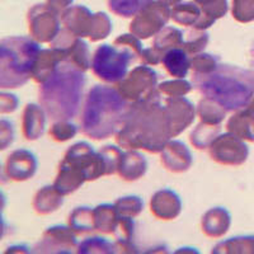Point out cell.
I'll return each instance as SVG.
<instances>
[{
	"mask_svg": "<svg viewBox=\"0 0 254 254\" xmlns=\"http://www.w3.org/2000/svg\"><path fill=\"white\" fill-rule=\"evenodd\" d=\"M156 81L158 75L147 65L137 66L120 83L119 90L126 99L133 102L144 101L153 98L156 93Z\"/></svg>",
	"mask_w": 254,
	"mask_h": 254,
	"instance_id": "cell-8",
	"label": "cell"
},
{
	"mask_svg": "<svg viewBox=\"0 0 254 254\" xmlns=\"http://www.w3.org/2000/svg\"><path fill=\"white\" fill-rule=\"evenodd\" d=\"M76 244L75 235L71 233V229L66 226H52L44 234V240L41 246V252L44 249H50L49 252H55L59 249V253H66L64 249H70Z\"/></svg>",
	"mask_w": 254,
	"mask_h": 254,
	"instance_id": "cell-17",
	"label": "cell"
},
{
	"mask_svg": "<svg viewBox=\"0 0 254 254\" xmlns=\"http://www.w3.org/2000/svg\"><path fill=\"white\" fill-rule=\"evenodd\" d=\"M6 174L14 181H26L37 171V159L31 151L20 149L9 155L6 160Z\"/></svg>",
	"mask_w": 254,
	"mask_h": 254,
	"instance_id": "cell-13",
	"label": "cell"
},
{
	"mask_svg": "<svg viewBox=\"0 0 254 254\" xmlns=\"http://www.w3.org/2000/svg\"><path fill=\"white\" fill-rule=\"evenodd\" d=\"M70 226L79 233L94 230V210L89 207L75 208L70 215Z\"/></svg>",
	"mask_w": 254,
	"mask_h": 254,
	"instance_id": "cell-27",
	"label": "cell"
},
{
	"mask_svg": "<svg viewBox=\"0 0 254 254\" xmlns=\"http://www.w3.org/2000/svg\"><path fill=\"white\" fill-rule=\"evenodd\" d=\"M63 60V54L54 47L49 50H41L37 61H36V66L33 70V74H32V78L35 79L37 83L42 84L52 72L55 71L59 63Z\"/></svg>",
	"mask_w": 254,
	"mask_h": 254,
	"instance_id": "cell-19",
	"label": "cell"
},
{
	"mask_svg": "<svg viewBox=\"0 0 254 254\" xmlns=\"http://www.w3.org/2000/svg\"><path fill=\"white\" fill-rule=\"evenodd\" d=\"M220 133V126L208 124H201L197 126L196 130L190 133V142L198 149H203L207 145H211V142L216 139Z\"/></svg>",
	"mask_w": 254,
	"mask_h": 254,
	"instance_id": "cell-30",
	"label": "cell"
},
{
	"mask_svg": "<svg viewBox=\"0 0 254 254\" xmlns=\"http://www.w3.org/2000/svg\"><path fill=\"white\" fill-rule=\"evenodd\" d=\"M151 0H108V6L121 17H132L140 13Z\"/></svg>",
	"mask_w": 254,
	"mask_h": 254,
	"instance_id": "cell-28",
	"label": "cell"
},
{
	"mask_svg": "<svg viewBox=\"0 0 254 254\" xmlns=\"http://www.w3.org/2000/svg\"><path fill=\"white\" fill-rule=\"evenodd\" d=\"M182 208V202L178 194L172 190H158L151 198V212L156 217L172 220L177 217Z\"/></svg>",
	"mask_w": 254,
	"mask_h": 254,
	"instance_id": "cell-15",
	"label": "cell"
},
{
	"mask_svg": "<svg viewBox=\"0 0 254 254\" xmlns=\"http://www.w3.org/2000/svg\"><path fill=\"white\" fill-rule=\"evenodd\" d=\"M63 205V194L55 187L47 186L40 190L35 197L36 211L38 214H50Z\"/></svg>",
	"mask_w": 254,
	"mask_h": 254,
	"instance_id": "cell-24",
	"label": "cell"
},
{
	"mask_svg": "<svg viewBox=\"0 0 254 254\" xmlns=\"http://www.w3.org/2000/svg\"><path fill=\"white\" fill-rule=\"evenodd\" d=\"M172 18L177 23H181L183 26H194L199 20L201 10L196 4H179L176 5L172 10Z\"/></svg>",
	"mask_w": 254,
	"mask_h": 254,
	"instance_id": "cell-29",
	"label": "cell"
},
{
	"mask_svg": "<svg viewBox=\"0 0 254 254\" xmlns=\"http://www.w3.org/2000/svg\"><path fill=\"white\" fill-rule=\"evenodd\" d=\"M41 12L32 9L29 13V29L33 37L40 42H51L60 32L58 14L49 6H40Z\"/></svg>",
	"mask_w": 254,
	"mask_h": 254,
	"instance_id": "cell-11",
	"label": "cell"
},
{
	"mask_svg": "<svg viewBox=\"0 0 254 254\" xmlns=\"http://www.w3.org/2000/svg\"><path fill=\"white\" fill-rule=\"evenodd\" d=\"M78 132L75 125L70 124L67 121H59L56 122L50 130V135L56 140V141H66L71 139Z\"/></svg>",
	"mask_w": 254,
	"mask_h": 254,
	"instance_id": "cell-38",
	"label": "cell"
},
{
	"mask_svg": "<svg viewBox=\"0 0 254 254\" xmlns=\"http://www.w3.org/2000/svg\"><path fill=\"white\" fill-rule=\"evenodd\" d=\"M0 85L18 88L28 81L41 52L40 45L28 37H9L1 41Z\"/></svg>",
	"mask_w": 254,
	"mask_h": 254,
	"instance_id": "cell-6",
	"label": "cell"
},
{
	"mask_svg": "<svg viewBox=\"0 0 254 254\" xmlns=\"http://www.w3.org/2000/svg\"><path fill=\"white\" fill-rule=\"evenodd\" d=\"M45 124L46 117L44 110L37 104H28L23 115V133L26 139L36 140L41 137L45 131Z\"/></svg>",
	"mask_w": 254,
	"mask_h": 254,
	"instance_id": "cell-21",
	"label": "cell"
},
{
	"mask_svg": "<svg viewBox=\"0 0 254 254\" xmlns=\"http://www.w3.org/2000/svg\"><path fill=\"white\" fill-rule=\"evenodd\" d=\"M171 14L168 5L163 4L162 1L159 3L151 1L142 9L140 14L131 23V32L137 38L142 40L149 38L164 28Z\"/></svg>",
	"mask_w": 254,
	"mask_h": 254,
	"instance_id": "cell-9",
	"label": "cell"
},
{
	"mask_svg": "<svg viewBox=\"0 0 254 254\" xmlns=\"http://www.w3.org/2000/svg\"><path fill=\"white\" fill-rule=\"evenodd\" d=\"M144 202L137 196H127L117 199L115 207L120 217H133L139 215L142 210Z\"/></svg>",
	"mask_w": 254,
	"mask_h": 254,
	"instance_id": "cell-32",
	"label": "cell"
},
{
	"mask_svg": "<svg viewBox=\"0 0 254 254\" xmlns=\"http://www.w3.org/2000/svg\"><path fill=\"white\" fill-rule=\"evenodd\" d=\"M137 52L127 45L120 47L102 45L97 49L92 60L95 75L107 83H121L127 76L130 64L135 61Z\"/></svg>",
	"mask_w": 254,
	"mask_h": 254,
	"instance_id": "cell-7",
	"label": "cell"
},
{
	"mask_svg": "<svg viewBox=\"0 0 254 254\" xmlns=\"http://www.w3.org/2000/svg\"><path fill=\"white\" fill-rule=\"evenodd\" d=\"M228 130L240 139L254 141V110L248 108L233 116L228 122Z\"/></svg>",
	"mask_w": 254,
	"mask_h": 254,
	"instance_id": "cell-23",
	"label": "cell"
},
{
	"mask_svg": "<svg viewBox=\"0 0 254 254\" xmlns=\"http://www.w3.org/2000/svg\"><path fill=\"white\" fill-rule=\"evenodd\" d=\"M147 163L144 155L137 151H126L122 154L119 163L120 176L126 181H136L142 177L146 172Z\"/></svg>",
	"mask_w": 254,
	"mask_h": 254,
	"instance_id": "cell-18",
	"label": "cell"
},
{
	"mask_svg": "<svg viewBox=\"0 0 254 254\" xmlns=\"http://www.w3.org/2000/svg\"><path fill=\"white\" fill-rule=\"evenodd\" d=\"M248 146L243 139L231 132L217 136L210 145V155L221 164H243L248 158Z\"/></svg>",
	"mask_w": 254,
	"mask_h": 254,
	"instance_id": "cell-10",
	"label": "cell"
},
{
	"mask_svg": "<svg viewBox=\"0 0 254 254\" xmlns=\"http://www.w3.org/2000/svg\"><path fill=\"white\" fill-rule=\"evenodd\" d=\"M251 248L254 252V237L231 238L226 242L219 243L212 253H238V249Z\"/></svg>",
	"mask_w": 254,
	"mask_h": 254,
	"instance_id": "cell-34",
	"label": "cell"
},
{
	"mask_svg": "<svg viewBox=\"0 0 254 254\" xmlns=\"http://www.w3.org/2000/svg\"><path fill=\"white\" fill-rule=\"evenodd\" d=\"M225 113L226 111L221 106H219L211 99L205 98L199 103L198 115L205 124L219 125L225 117Z\"/></svg>",
	"mask_w": 254,
	"mask_h": 254,
	"instance_id": "cell-31",
	"label": "cell"
},
{
	"mask_svg": "<svg viewBox=\"0 0 254 254\" xmlns=\"http://www.w3.org/2000/svg\"><path fill=\"white\" fill-rule=\"evenodd\" d=\"M183 33L179 29L172 28V27H167V28L162 29L156 36L155 41H154V50L158 52L159 55L162 52H167L172 49H176L178 46L183 47Z\"/></svg>",
	"mask_w": 254,
	"mask_h": 254,
	"instance_id": "cell-26",
	"label": "cell"
},
{
	"mask_svg": "<svg viewBox=\"0 0 254 254\" xmlns=\"http://www.w3.org/2000/svg\"><path fill=\"white\" fill-rule=\"evenodd\" d=\"M185 42H183V47H185L187 54H193V56L198 55L199 52L202 51L206 47L208 42V35L206 32H186L183 35Z\"/></svg>",
	"mask_w": 254,
	"mask_h": 254,
	"instance_id": "cell-33",
	"label": "cell"
},
{
	"mask_svg": "<svg viewBox=\"0 0 254 254\" xmlns=\"http://www.w3.org/2000/svg\"><path fill=\"white\" fill-rule=\"evenodd\" d=\"M127 111L126 98L120 90L95 85L90 89L81 113V131L92 139H107L121 128Z\"/></svg>",
	"mask_w": 254,
	"mask_h": 254,
	"instance_id": "cell-4",
	"label": "cell"
},
{
	"mask_svg": "<svg viewBox=\"0 0 254 254\" xmlns=\"http://www.w3.org/2000/svg\"><path fill=\"white\" fill-rule=\"evenodd\" d=\"M162 61L171 75L179 79L187 76L188 70L190 67V60L186 50L178 49V47L169 50L163 55Z\"/></svg>",
	"mask_w": 254,
	"mask_h": 254,
	"instance_id": "cell-22",
	"label": "cell"
},
{
	"mask_svg": "<svg viewBox=\"0 0 254 254\" xmlns=\"http://www.w3.org/2000/svg\"><path fill=\"white\" fill-rule=\"evenodd\" d=\"M193 85L224 110L248 107L254 97V74L249 70L219 64L210 72H194Z\"/></svg>",
	"mask_w": 254,
	"mask_h": 254,
	"instance_id": "cell-2",
	"label": "cell"
},
{
	"mask_svg": "<svg viewBox=\"0 0 254 254\" xmlns=\"http://www.w3.org/2000/svg\"><path fill=\"white\" fill-rule=\"evenodd\" d=\"M162 162L172 172H185L192 164V155L183 142L168 141L162 153Z\"/></svg>",
	"mask_w": 254,
	"mask_h": 254,
	"instance_id": "cell-14",
	"label": "cell"
},
{
	"mask_svg": "<svg viewBox=\"0 0 254 254\" xmlns=\"http://www.w3.org/2000/svg\"><path fill=\"white\" fill-rule=\"evenodd\" d=\"M230 214L225 208H211L203 216L202 229L208 237L219 238L228 231L229 226H230Z\"/></svg>",
	"mask_w": 254,
	"mask_h": 254,
	"instance_id": "cell-20",
	"label": "cell"
},
{
	"mask_svg": "<svg viewBox=\"0 0 254 254\" xmlns=\"http://www.w3.org/2000/svg\"><path fill=\"white\" fill-rule=\"evenodd\" d=\"M160 1H162L163 4H165V5H176L177 3H178V1H181V0H160Z\"/></svg>",
	"mask_w": 254,
	"mask_h": 254,
	"instance_id": "cell-40",
	"label": "cell"
},
{
	"mask_svg": "<svg viewBox=\"0 0 254 254\" xmlns=\"http://www.w3.org/2000/svg\"><path fill=\"white\" fill-rule=\"evenodd\" d=\"M93 19H94V15L85 6L81 5L69 9L63 15V22L66 29L76 37L90 36Z\"/></svg>",
	"mask_w": 254,
	"mask_h": 254,
	"instance_id": "cell-16",
	"label": "cell"
},
{
	"mask_svg": "<svg viewBox=\"0 0 254 254\" xmlns=\"http://www.w3.org/2000/svg\"><path fill=\"white\" fill-rule=\"evenodd\" d=\"M115 244L102 238H89L79 246V253H115Z\"/></svg>",
	"mask_w": 254,
	"mask_h": 254,
	"instance_id": "cell-35",
	"label": "cell"
},
{
	"mask_svg": "<svg viewBox=\"0 0 254 254\" xmlns=\"http://www.w3.org/2000/svg\"><path fill=\"white\" fill-rule=\"evenodd\" d=\"M219 65V59L208 54H198L190 59V67L194 72H210Z\"/></svg>",
	"mask_w": 254,
	"mask_h": 254,
	"instance_id": "cell-37",
	"label": "cell"
},
{
	"mask_svg": "<svg viewBox=\"0 0 254 254\" xmlns=\"http://www.w3.org/2000/svg\"><path fill=\"white\" fill-rule=\"evenodd\" d=\"M171 122V136L179 135L190 126L194 119V107L185 97H169L165 103Z\"/></svg>",
	"mask_w": 254,
	"mask_h": 254,
	"instance_id": "cell-12",
	"label": "cell"
},
{
	"mask_svg": "<svg viewBox=\"0 0 254 254\" xmlns=\"http://www.w3.org/2000/svg\"><path fill=\"white\" fill-rule=\"evenodd\" d=\"M171 122L159 95L135 102L117 133V142L126 147H142L151 153L163 151L171 139Z\"/></svg>",
	"mask_w": 254,
	"mask_h": 254,
	"instance_id": "cell-1",
	"label": "cell"
},
{
	"mask_svg": "<svg viewBox=\"0 0 254 254\" xmlns=\"http://www.w3.org/2000/svg\"><path fill=\"white\" fill-rule=\"evenodd\" d=\"M84 71L69 61H60L55 71L42 83L40 103L54 121H69L74 119L80 107Z\"/></svg>",
	"mask_w": 254,
	"mask_h": 254,
	"instance_id": "cell-3",
	"label": "cell"
},
{
	"mask_svg": "<svg viewBox=\"0 0 254 254\" xmlns=\"http://www.w3.org/2000/svg\"><path fill=\"white\" fill-rule=\"evenodd\" d=\"M95 229L102 233H116L120 224V216L115 205H101L94 208Z\"/></svg>",
	"mask_w": 254,
	"mask_h": 254,
	"instance_id": "cell-25",
	"label": "cell"
},
{
	"mask_svg": "<svg viewBox=\"0 0 254 254\" xmlns=\"http://www.w3.org/2000/svg\"><path fill=\"white\" fill-rule=\"evenodd\" d=\"M104 174H107V167L101 153H95L88 142H78L65 154L54 187L64 196L78 190L85 181Z\"/></svg>",
	"mask_w": 254,
	"mask_h": 254,
	"instance_id": "cell-5",
	"label": "cell"
},
{
	"mask_svg": "<svg viewBox=\"0 0 254 254\" xmlns=\"http://www.w3.org/2000/svg\"><path fill=\"white\" fill-rule=\"evenodd\" d=\"M111 29H112V24H111L110 18L104 13H98L94 15V19H93L92 32L89 37L92 38V41L102 40L110 35Z\"/></svg>",
	"mask_w": 254,
	"mask_h": 254,
	"instance_id": "cell-36",
	"label": "cell"
},
{
	"mask_svg": "<svg viewBox=\"0 0 254 254\" xmlns=\"http://www.w3.org/2000/svg\"><path fill=\"white\" fill-rule=\"evenodd\" d=\"M192 89L190 84L186 80L164 81L159 85V90L169 97H183Z\"/></svg>",
	"mask_w": 254,
	"mask_h": 254,
	"instance_id": "cell-39",
	"label": "cell"
}]
</instances>
